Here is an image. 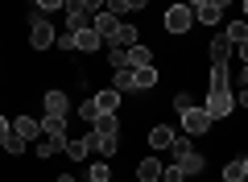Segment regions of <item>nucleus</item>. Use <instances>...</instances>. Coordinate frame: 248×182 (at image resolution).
Masks as SVG:
<instances>
[{
	"label": "nucleus",
	"mask_w": 248,
	"mask_h": 182,
	"mask_svg": "<svg viewBox=\"0 0 248 182\" xmlns=\"http://www.w3.org/2000/svg\"><path fill=\"white\" fill-rule=\"evenodd\" d=\"M87 141H91V149H95V153H104V157H112L116 149H120V132H104V129H95Z\"/></svg>",
	"instance_id": "423d86ee"
},
{
	"label": "nucleus",
	"mask_w": 248,
	"mask_h": 182,
	"mask_svg": "<svg viewBox=\"0 0 248 182\" xmlns=\"http://www.w3.org/2000/svg\"><path fill=\"white\" fill-rule=\"evenodd\" d=\"M13 132H17L21 141H37L42 137V124H37L33 116H17V120H13Z\"/></svg>",
	"instance_id": "9b49d317"
},
{
	"label": "nucleus",
	"mask_w": 248,
	"mask_h": 182,
	"mask_svg": "<svg viewBox=\"0 0 248 182\" xmlns=\"http://www.w3.org/2000/svg\"><path fill=\"white\" fill-rule=\"evenodd\" d=\"M62 4H66V0H37V9H42V13H50V9H62Z\"/></svg>",
	"instance_id": "c9c22d12"
},
{
	"label": "nucleus",
	"mask_w": 248,
	"mask_h": 182,
	"mask_svg": "<svg viewBox=\"0 0 248 182\" xmlns=\"http://www.w3.org/2000/svg\"><path fill=\"white\" fill-rule=\"evenodd\" d=\"M62 153H66V157H75V162H83V157L91 153V141H87V137H66Z\"/></svg>",
	"instance_id": "f3484780"
},
{
	"label": "nucleus",
	"mask_w": 248,
	"mask_h": 182,
	"mask_svg": "<svg viewBox=\"0 0 248 182\" xmlns=\"http://www.w3.org/2000/svg\"><path fill=\"white\" fill-rule=\"evenodd\" d=\"M62 145H66V141H58V137H37V145H33V157H54V153H62Z\"/></svg>",
	"instance_id": "aec40b11"
},
{
	"label": "nucleus",
	"mask_w": 248,
	"mask_h": 182,
	"mask_svg": "<svg viewBox=\"0 0 248 182\" xmlns=\"http://www.w3.org/2000/svg\"><path fill=\"white\" fill-rule=\"evenodd\" d=\"M87 178H91V182H112V170H108L104 162H95V165H91V174H87Z\"/></svg>",
	"instance_id": "c756f323"
},
{
	"label": "nucleus",
	"mask_w": 248,
	"mask_h": 182,
	"mask_svg": "<svg viewBox=\"0 0 248 182\" xmlns=\"http://www.w3.org/2000/svg\"><path fill=\"white\" fill-rule=\"evenodd\" d=\"M137 178H141V182H161V162H157V157H141Z\"/></svg>",
	"instance_id": "a211bd4d"
},
{
	"label": "nucleus",
	"mask_w": 248,
	"mask_h": 182,
	"mask_svg": "<svg viewBox=\"0 0 248 182\" xmlns=\"http://www.w3.org/2000/svg\"><path fill=\"white\" fill-rule=\"evenodd\" d=\"M95 116H99V108H95V99H83V104H79V120H95Z\"/></svg>",
	"instance_id": "c85d7f7f"
},
{
	"label": "nucleus",
	"mask_w": 248,
	"mask_h": 182,
	"mask_svg": "<svg viewBox=\"0 0 248 182\" xmlns=\"http://www.w3.org/2000/svg\"><path fill=\"white\" fill-rule=\"evenodd\" d=\"M170 149H174V162H178V157H186L195 145H190V137H174V141H170Z\"/></svg>",
	"instance_id": "cd10ccee"
},
{
	"label": "nucleus",
	"mask_w": 248,
	"mask_h": 182,
	"mask_svg": "<svg viewBox=\"0 0 248 182\" xmlns=\"http://www.w3.org/2000/svg\"><path fill=\"white\" fill-rule=\"evenodd\" d=\"M161 182H186V174L178 165H161Z\"/></svg>",
	"instance_id": "7c9ffc66"
},
{
	"label": "nucleus",
	"mask_w": 248,
	"mask_h": 182,
	"mask_svg": "<svg viewBox=\"0 0 248 182\" xmlns=\"http://www.w3.org/2000/svg\"><path fill=\"white\" fill-rule=\"evenodd\" d=\"M170 141H174V129L170 124H153L149 129V149H170Z\"/></svg>",
	"instance_id": "6ab92c4d"
},
{
	"label": "nucleus",
	"mask_w": 248,
	"mask_h": 182,
	"mask_svg": "<svg viewBox=\"0 0 248 182\" xmlns=\"http://www.w3.org/2000/svg\"><path fill=\"white\" fill-rule=\"evenodd\" d=\"M149 62H153V50L145 42H137V46L124 50V66H149Z\"/></svg>",
	"instance_id": "1a4fd4ad"
},
{
	"label": "nucleus",
	"mask_w": 248,
	"mask_h": 182,
	"mask_svg": "<svg viewBox=\"0 0 248 182\" xmlns=\"http://www.w3.org/2000/svg\"><path fill=\"white\" fill-rule=\"evenodd\" d=\"M25 145H29V141H21L17 132H9V141H4L0 149H4V153H13V157H21V153H25Z\"/></svg>",
	"instance_id": "bb28decb"
},
{
	"label": "nucleus",
	"mask_w": 248,
	"mask_h": 182,
	"mask_svg": "<svg viewBox=\"0 0 248 182\" xmlns=\"http://www.w3.org/2000/svg\"><path fill=\"white\" fill-rule=\"evenodd\" d=\"M174 165H178L182 174H203V165H207V162H203V153H195V149H190V153H186V157H178Z\"/></svg>",
	"instance_id": "4be33fe9"
},
{
	"label": "nucleus",
	"mask_w": 248,
	"mask_h": 182,
	"mask_svg": "<svg viewBox=\"0 0 248 182\" xmlns=\"http://www.w3.org/2000/svg\"><path fill=\"white\" fill-rule=\"evenodd\" d=\"M174 108H178V112H186V108H195V99H190V91H174Z\"/></svg>",
	"instance_id": "473e14b6"
},
{
	"label": "nucleus",
	"mask_w": 248,
	"mask_h": 182,
	"mask_svg": "<svg viewBox=\"0 0 248 182\" xmlns=\"http://www.w3.org/2000/svg\"><path fill=\"white\" fill-rule=\"evenodd\" d=\"M58 182H75V178H71V174H62V178H58Z\"/></svg>",
	"instance_id": "a19ab883"
},
{
	"label": "nucleus",
	"mask_w": 248,
	"mask_h": 182,
	"mask_svg": "<svg viewBox=\"0 0 248 182\" xmlns=\"http://www.w3.org/2000/svg\"><path fill=\"white\" fill-rule=\"evenodd\" d=\"M9 132H13V124L4 120V116H0V145H4V141H9Z\"/></svg>",
	"instance_id": "e433bc0d"
},
{
	"label": "nucleus",
	"mask_w": 248,
	"mask_h": 182,
	"mask_svg": "<svg viewBox=\"0 0 248 182\" xmlns=\"http://www.w3.org/2000/svg\"><path fill=\"white\" fill-rule=\"evenodd\" d=\"M157 66H153V62H149V66H133V83H137V91H153V87H157Z\"/></svg>",
	"instance_id": "6e6552de"
},
{
	"label": "nucleus",
	"mask_w": 248,
	"mask_h": 182,
	"mask_svg": "<svg viewBox=\"0 0 248 182\" xmlns=\"http://www.w3.org/2000/svg\"><path fill=\"white\" fill-rule=\"evenodd\" d=\"M79 9H83V13H87V17H95V13H99V9H104V0H79Z\"/></svg>",
	"instance_id": "f704fd0d"
},
{
	"label": "nucleus",
	"mask_w": 248,
	"mask_h": 182,
	"mask_svg": "<svg viewBox=\"0 0 248 182\" xmlns=\"http://www.w3.org/2000/svg\"><path fill=\"white\" fill-rule=\"evenodd\" d=\"M99 46H104V42H99V33H95V29H75V50H79V54H99Z\"/></svg>",
	"instance_id": "0eeeda50"
},
{
	"label": "nucleus",
	"mask_w": 248,
	"mask_h": 182,
	"mask_svg": "<svg viewBox=\"0 0 248 182\" xmlns=\"http://www.w3.org/2000/svg\"><path fill=\"white\" fill-rule=\"evenodd\" d=\"M207 91H232V83H228V66H211V83H207Z\"/></svg>",
	"instance_id": "a878e982"
},
{
	"label": "nucleus",
	"mask_w": 248,
	"mask_h": 182,
	"mask_svg": "<svg viewBox=\"0 0 248 182\" xmlns=\"http://www.w3.org/2000/svg\"><path fill=\"white\" fill-rule=\"evenodd\" d=\"M116 25H120V17H116V13H108V9H99L95 17H91V29L99 33V42H112Z\"/></svg>",
	"instance_id": "39448f33"
},
{
	"label": "nucleus",
	"mask_w": 248,
	"mask_h": 182,
	"mask_svg": "<svg viewBox=\"0 0 248 182\" xmlns=\"http://www.w3.org/2000/svg\"><path fill=\"white\" fill-rule=\"evenodd\" d=\"M62 9H66V29H71V33H75V29H87V25H91V17L79 9V0H66Z\"/></svg>",
	"instance_id": "9d476101"
},
{
	"label": "nucleus",
	"mask_w": 248,
	"mask_h": 182,
	"mask_svg": "<svg viewBox=\"0 0 248 182\" xmlns=\"http://www.w3.org/2000/svg\"><path fill=\"white\" fill-rule=\"evenodd\" d=\"M207 54H211V66H228V58H232V46L223 42V33H219V37H211Z\"/></svg>",
	"instance_id": "ddd939ff"
},
{
	"label": "nucleus",
	"mask_w": 248,
	"mask_h": 182,
	"mask_svg": "<svg viewBox=\"0 0 248 182\" xmlns=\"http://www.w3.org/2000/svg\"><path fill=\"white\" fill-rule=\"evenodd\" d=\"M232 108H236V96H232V91H207V108H203V112L211 116V120L232 116Z\"/></svg>",
	"instance_id": "f03ea898"
},
{
	"label": "nucleus",
	"mask_w": 248,
	"mask_h": 182,
	"mask_svg": "<svg viewBox=\"0 0 248 182\" xmlns=\"http://www.w3.org/2000/svg\"><path fill=\"white\" fill-rule=\"evenodd\" d=\"M112 87H116V91H137V83H133V66H116Z\"/></svg>",
	"instance_id": "b1692460"
},
{
	"label": "nucleus",
	"mask_w": 248,
	"mask_h": 182,
	"mask_svg": "<svg viewBox=\"0 0 248 182\" xmlns=\"http://www.w3.org/2000/svg\"><path fill=\"white\" fill-rule=\"evenodd\" d=\"M87 182H91V178H87Z\"/></svg>",
	"instance_id": "79ce46f5"
},
{
	"label": "nucleus",
	"mask_w": 248,
	"mask_h": 182,
	"mask_svg": "<svg viewBox=\"0 0 248 182\" xmlns=\"http://www.w3.org/2000/svg\"><path fill=\"white\" fill-rule=\"evenodd\" d=\"M42 132H46V137L66 141V116H46V120H42Z\"/></svg>",
	"instance_id": "412c9836"
},
{
	"label": "nucleus",
	"mask_w": 248,
	"mask_h": 182,
	"mask_svg": "<svg viewBox=\"0 0 248 182\" xmlns=\"http://www.w3.org/2000/svg\"><path fill=\"white\" fill-rule=\"evenodd\" d=\"M211 124H215V120L203 112V108H186V112H182V129H186V137H203Z\"/></svg>",
	"instance_id": "7ed1b4c3"
},
{
	"label": "nucleus",
	"mask_w": 248,
	"mask_h": 182,
	"mask_svg": "<svg viewBox=\"0 0 248 182\" xmlns=\"http://www.w3.org/2000/svg\"><path fill=\"white\" fill-rule=\"evenodd\" d=\"M29 46L33 50H50L54 46V25L46 17H33V29H29Z\"/></svg>",
	"instance_id": "20e7f679"
},
{
	"label": "nucleus",
	"mask_w": 248,
	"mask_h": 182,
	"mask_svg": "<svg viewBox=\"0 0 248 182\" xmlns=\"http://www.w3.org/2000/svg\"><path fill=\"white\" fill-rule=\"evenodd\" d=\"M137 42H141V33H137L133 25H124V21H120V25H116V33H112V42H108V46H120V50H128V46H137Z\"/></svg>",
	"instance_id": "f8f14e48"
},
{
	"label": "nucleus",
	"mask_w": 248,
	"mask_h": 182,
	"mask_svg": "<svg viewBox=\"0 0 248 182\" xmlns=\"http://www.w3.org/2000/svg\"><path fill=\"white\" fill-rule=\"evenodd\" d=\"M195 21H199V25H219L223 13L215 9V4H199V9H195Z\"/></svg>",
	"instance_id": "393cba45"
},
{
	"label": "nucleus",
	"mask_w": 248,
	"mask_h": 182,
	"mask_svg": "<svg viewBox=\"0 0 248 182\" xmlns=\"http://www.w3.org/2000/svg\"><path fill=\"white\" fill-rule=\"evenodd\" d=\"M66 108H71L66 91H46V116H66Z\"/></svg>",
	"instance_id": "dca6fc26"
},
{
	"label": "nucleus",
	"mask_w": 248,
	"mask_h": 182,
	"mask_svg": "<svg viewBox=\"0 0 248 182\" xmlns=\"http://www.w3.org/2000/svg\"><path fill=\"white\" fill-rule=\"evenodd\" d=\"M186 4H190V9H199V4H207V0H186Z\"/></svg>",
	"instance_id": "ea45409f"
},
{
	"label": "nucleus",
	"mask_w": 248,
	"mask_h": 182,
	"mask_svg": "<svg viewBox=\"0 0 248 182\" xmlns=\"http://www.w3.org/2000/svg\"><path fill=\"white\" fill-rule=\"evenodd\" d=\"M149 0H124V9H145Z\"/></svg>",
	"instance_id": "4c0bfd02"
},
{
	"label": "nucleus",
	"mask_w": 248,
	"mask_h": 182,
	"mask_svg": "<svg viewBox=\"0 0 248 182\" xmlns=\"http://www.w3.org/2000/svg\"><path fill=\"white\" fill-rule=\"evenodd\" d=\"M223 42H228V46H244L248 42V25H244V21H232V25L223 29Z\"/></svg>",
	"instance_id": "5701e85b"
},
{
	"label": "nucleus",
	"mask_w": 248,
	"mask_h": 182,
	"mask_svg": "<svg viewBox=\"0 0 248 182\" xmlns=\"http://www.w3.org/2000/svg\"><path fill=\"white\" fill-rule=\"evenodd\" d=\"M108 62H112V70L124 66V50H120V46H108Z\"/></svg>",
	"instance_id": "72a5a7b5"
},
{
	"label": "nucleus",
	"mask_w": 248,
	"mask_h": 182,
	"mask_svg": "<svg viewBox=\"0 0 248 182\" xmlns=\"http://www.w3.org/2000/svg\"><path fill=\"white\" fill-rule=\"evenodd\" d=\"M223 182H248V157H232L223 165Z\"/></svg>",
	"instance_id": "4468645a"
},
{
	"label": "nucleus",
	"mask_w": 248,
	"mask_h": 182,
	"mask_svg": "<svg viewBox=\"0 0 248 182\" xmlns=\"http://www.w3.org/2000/svg\"><path fill=\"white\" fill-rule=\"evenodd\" d=\"M207 4H215V9L223 13V9H228V4H232V0H207Z\"/></svg>",
	"instance_id": "58836bf2"
},
{
	"label": "nucleus",
	"mask_w": 248,
	"mask_h": 182,
	"mask_svg": "<svg viewBox=\"0 0 248 182\" xmlns=\"http://www.w3.org/2000/svg\"><path fill=\"white\" fill-rule=\"evenodd\" d=\"M190 25H195V9L190 4H170L166 9V29L170 33H186Z\"/></svg>",
	"instance_id": "f257e3e1"
},
{
	"label": "nucleus",
	"mask_w": 248,
	"mask_h": 182,
	"mask_svg": "<svg viewBox=\"0 0 248 182\" xmlns=\"http://www.w3.org/2000/svg\"><path fill=\"white\" fill-rule=\"evenodd\" d=\"M95 108H99V112H120V91H116V87L95 91Z\"/></svg>",
	"instance_id": "2eb2a0df"
},
{
	"label": "nucleus",
	"mask_w": 248,
	"mask_h": 182,
	"mask_svg": "<svg viewBox=\"0 0 248 182\" xmlns=\"http://www.w3.org/2000/svg\"><path fill=\"white\" fill-rule=\"evenodd\" d=\"M54 46H58V50H75V33L71 29H66V33H54Z\"/></svg>",
	"instance_id": "2f4dec72"
}]
</instances>
